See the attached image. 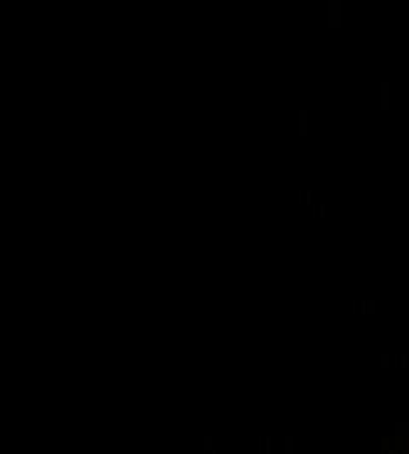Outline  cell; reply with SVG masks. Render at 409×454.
I'll return each mask as SVG.
<instances>
[]
</instances>
